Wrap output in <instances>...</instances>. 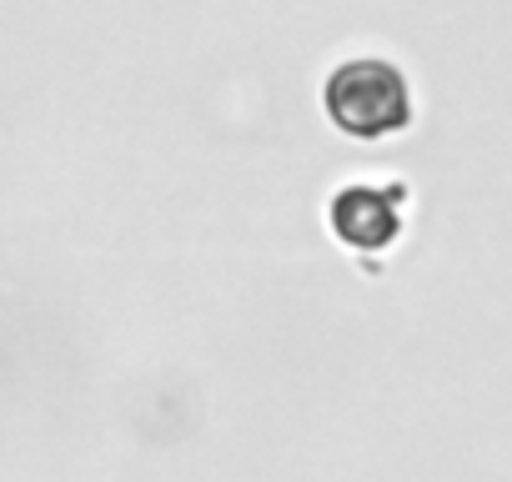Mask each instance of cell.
Listing matches in <instances>:
<instances>
[{
	"mask_svg": "<svg viewBox=\"0 0 512 482\" xmlns=\"http://www.w3.org/2000/svg\"><path fill=\"white\" fill-rule=\"evenodd\" d=\"M402 191H377V186H342L332 196V231L357 252H382L402 231L397 211Z\"/></svg>",
	"mask_w": 512,
	"mask_h": 482,
	"instance_id": "2",
	"label": "cell"
},
{
	"mask_svg": "<svg viewBox=\"0 0 512 482\" xmlns=\"http://www.w3.org/2000/svg\"><path fill=\"white\" fill-rule=\"evenodd\" d=\"M322 106H327L332 126L357 136V141H382V136H392L412 121L407 76L382 56L342 61L322 86Z\"/></svg>",
	"mask_w": 512,
	"mask_h": 482,
	"instance_id": "1",
	"label": "cell"
}]
</instances>
